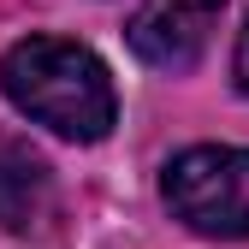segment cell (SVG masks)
<instances>
[{
	"label": "cell",
	"mask_w": 249,
	"mask_h": 249,
	"mask_svg": "<svg viewBox=\"0 0 249 249\" xmlns=\"http://www.w3.org/2000/svg\"><path fill=\"white\" fill-rule=\"evenodd\" d=\"M0 89L6 101L48 124L66 142H101L119 124V89L95 48L66 36H24L0 53Z\"/></svg>",
	"instance_id": "6da1fadb"
},
{
	"label": "cell",
	"mask_w": 249,
	"mask_h": 249,
	"mask_svg": "<svg viewBox=\"0 0 249 249\" xmlns=\"http://www.w3.org/2000/svg\"><path fill=\"white\" fill-rule=\"evenodd\" d=\"M160 196L172 220H184L196 237L243 243L249 237V148H184L160 178Z\"/></svg>",
	"instance_id": "7a4b0ae2"
},
{
	"label": "cell",
	"mask_w": 249,
	"mask_h": 249,
	"mask_svg": "<svg viewBox=\"0 0 249 249\" xmlns=\"http://www.w3.org/2000/svg\"><path fill=\"white\" fill-rule=\"evenodd\" d=\"M53 208V172L24 137L0 131V226L6 231H30L42 226Z\"/></svg>",
	"instance_id": "3957f363"
},
{
	"label": "cell",
	"mask_w": 249,
	"mask_h": 249,
	"mask_svg": "<svg viewBox=\"0 0 249 249\" xmlns=\"http://www.w3.org/2000/svg\"><path fill=\"white\" fill-rule=\"evenodd\" d=\"M131 48L137 59H148V66H160V71H190L196 59H202V42H208V18H190V12H172V6H142L131 18Z\"/></svg>",
	"instance_id": "277c9868"
},
{
	"label": "cell",
	"mask_w": 249,
	"mask_h": 249,
	"mask_svg": "<svg viewBox=\"0 0 249 249\" xmlns=\"http://www.w3.org/2000/svg\"><path fill=\"white\" fill-rule=\"evenodd\" d=\"M160 6H172V12H190V18H213L226 6V0H160Z\"/></svg>",
	"instance_id": "5b68a950"
},
{
	"label": "cell",
	"mask_w": 249,
	"mask_h": 249,
	"mask_svg": "<svg viewBox=\"0 0 249 249\" xmlns=\"http://www.w3.org/2000/svg\"><path fill=\"white\" fill-rule=\"evenodd\" d=\"M231 71H237V89L249 95V24H243V36H237V59H231Z\"/></svg>",
	"instance_id": "8992f818"
}]
</instances>
